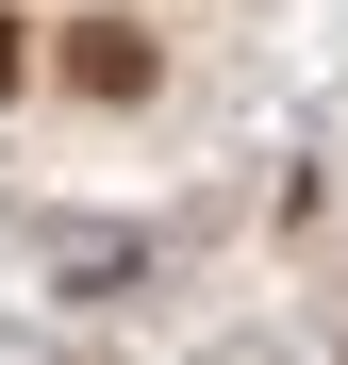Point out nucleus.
Masks as SVG:
<instances>
[{"mask_svg":"<svg viewBox=\"0 0 348 365\" xmlns=\"http://www.w3.org/2000/svg\"><path fill=\"white\" fill-rule=\"evenodd\" d=\"M0 83H17V17H0Z\"/></svg>","mask_w":348,"mask_h":365,"instance_id":"nucleus-2","label":"nucleus"},{"mask_svg":"<svg viewBox=\"0 0 348 365\" xmlns=\"http://www.w3.org/2000/svg\"><path fill=\"white\" fill-rule=\"evenodd\" d=\"M67 83H83V100H149V34H133V17H83V34H67Z\"/></svg>","mask_w":348,"mask_h":365,"instance_id":"nucleus-1","label":"nucleus"}]
</instances>
